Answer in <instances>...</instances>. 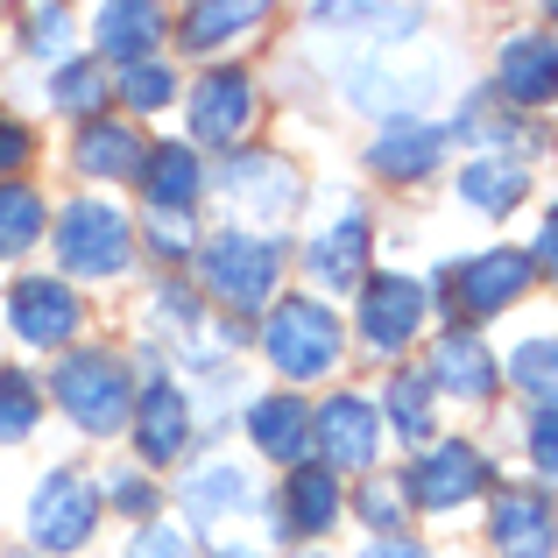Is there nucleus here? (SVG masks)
<instances>
[{"label":"nucleus","mask_w":558,"mask_h":558,"mask_svg":"<svg viewBox=\"0 0 558 558\" xmlns=\"http://www.w3.org/2000/svg\"><path fill=\"white\" fill-rule=\"evenodd\" d=\"M43 191H28L22 178H8L0 184V255H28L36 247V233H43Z\"/></svg>","instance_id":"nucleus-29"},{"label":"nucleus","mask_w":558,"mask_h":558,"mask_svg":"<svg viewBox=\"0 0 558 558\" xmlns=\"http://www.w3.org/2000/svg\"><path fill=\"white\" fill-rule=\"evenodd\" d=\"M312 22H326V28H368V36H381V43H403V36H417V28H424V8H318Z\"/></svg>","instance_id":"nucleus-31"},{"label":"nucleus","mask_w":558,"mask_h":558,"mask_svg":"<svg viewBox=\"0 0 558 558\" xmlns=\"http://www.w3.org/2000/svg\"><path fill=\"white\" fill-rule=\"evenodd\" d=\"M551 354H558L551 340H523V347H517V361H509L517 389H531V396H537V410L551 403Z\"/></svg>","instance_id":"nucleus-35"},{"label":"nucleus","mask_w":558,"mask_h":558,"mask_svg":"<svg viewBox=\"0 0 558 558\" xmlns=\"http://www.w3.org/2000/svg\"><path fill=\"white\" fill-rule=\"evenodd\" d=\"M488 545L502 558H551V502L537 488H502L488 509Z\"/></svg>","instance_id":"nucleus-16"},{"label":"nucleus","mask_w":558,"mask_h":558,"mask_svg":"<svg viewBox=\"0 0 558 558\" xmlns=\"http://www.w3.org/2000/svg\"><path fill=\"white\" fill-rule=\"evenodd\" d=\"M78 312L85 304L71 298L64 276H22V283L8 290V326L22 347H64L71 332H78Z\"/></svg>","instance_id":"nucleus-11"},{"label":"nucleus","mask_w":558,"mask_h":558,"mask_svg":"<svg viewBox=\"0 0 558 558\" xmlns=\"http://www.w3.org/2000/svg\"><path fill=\"white\" fill-rule=\"evenodd\" d=\"M107 495H113V502H121V509H128L135 523H142V517L156 509V488H149V481L135 474V466H128V474H113V481H107Z\"/></svg>","instance_id":"nucleus-40"},{"label":"nucleus","mask_w":558,"mask_h":558,"mask_svg":"<svg viewBox=\"0 0 558 558\" xmlns=\"http://www.w3.org/2000/svg\"><path fill=\"white\" fill-rule=\"evenodd\" d=\"M432 389H452L460 403H481V396H495V354L481 347V332H466V326H452V332H438V347H432Z\"/></svg>","instance_id":"nucleus-18"},{"label":"nucleus","mask_w":558,"mask_h":558,"mask_svg":"<svg viewBox=\"0 0 558 558\" xmlns=\"http://www.w3.org/2000/svg\"><path fill=\"white\" fill-rule=\"evenodd\" d=\"M361 255H368V213H361V205H347L340 227L318 233V241L304 247V262H312V276L326 290H354L361 283Z\"/></svg>","instance_id":"nucleus-22"},{"label":"nucleus","mask_w":558,"mask_h":558,"mask_svg":"<svg viewBox=\"0 0 558 558\" xmlns=\"http://www.w3.org/2000/svg\"><path fill=\"white\" fill-rule=\"evenodd\" d=\"M43 424V389L22 368H0V446H22Z\"/></svg>","instance_id":"nucleus-30"},{"label":"nucleus","mask_w":558,"mask_h":558,"mask_svg":"<svg viewBox=\"0 0 558 558\" xmlns=\"http://www.w3.org/2000/svg\"><path fill=\"white\" fill-rule=\"evenodd\" d=\"M340 523V481L326 466H304L283 488V531H332Z\"/></svg>","instance_id":"nucleus-25"},{"label":"nucleus","mask_w":558,"mask_h":558,"mask_svg":"<svg viewBox=\"0 0 558 558\" xmlns=\"http://www.w3.org/2000/svg\"><path fill=\"white\" fill-rule=\"evenodd\" d=\"M93 43L107 57H128V64H149V50L163 43V14L149 8V0H113V8H99L93 14Z\"/></svg>","instance_id":"nucleus-23"},{"label":"nucleus","mask_w":558,"mask_h":558,"mask_svg":"<svg viewBox=\"0 0 558 558\" xmlns=\"http://www.w3.org/2000/svg\"><path fill=\"white\" fill-rule=\"evenodd\" d=\"M481 488H488V460H481L466 438L432 446V452H424V460L403 474V502H417V509H460V502H474Z\"/></svg>","instance_id":"nucleus-10"},{"label":"nucleus","mask_w":558,"mask_h":558,"mask_svg":"<svg viewBox=\"0 0 558 558\" xmlns=\"http://www.w3.org/2000/svg\"><path fill=\"white\" fill-rule=\"evenodd\" d=\"M57 403H64V417L78 424L85 438H113L128 417H135V381H128V368L113 354H71V361H57Z\"/></svg>","instance_id":"nucleus-3"},{"label":"nucleus","mask_w":558,"mask_h":558,"mask_svg":"<svg viewBox=\"0 0 558 558\" xmlns=\"http://www.w3.org/2000/svg\"><path fill=\"white\" fill-rule=\"evenodd\" d=\"M255 22H262L255 0H205V8L184 14V43H191V50H219V43L247 36Z\"/></svg>","instance_id":"nucleus-28"},{"label":"nucleus","mask_w":558,"mask_h":558,"mask_svg":"<svg viewBox=\"0 0 558 558\" xmlns=\"http://www.w3.org/2000/svg\"><path fill=\"white\" fill-rule=\"evenodd\" d=\"M523 191H531V178H523V163H509V156H481L460 178V198L474 205V213H509Z\"/></svg>","instance_id":"nucleus-27"},{"label":"nucleus","mask_w":558,"mask_h":558,"mask_svg":"<svg viewBox=\"0 0 558 558\" xmlns=\"http://www.w3.org/2000/svg\"><path fill=\"white\" fill-rule=\"evenodd\" d=\"M432 396H438L432 381H424L417 368H403V375L389 381V396H381V410H375V417H389V432H396V438L424 446V438H432V424H438V417H432Z\"/></svg>","instance_id":"nucleus-26"},{"label":"nucleus","mask_w":558,"mask_h":558,"mask_svg":"<svg viewBox=\"0 0 558 558\" xmlns=\"http://www.w3.org/2000/svg\"><path fill=\"white\" fill-rule=\"evenodd\" d=\"M178 502L191 509V523H198L205 537H219V531H227V517H255V509H262V488H255V474H247V466L213 460V466H198V474H184Z\"/></svg>","instance_id":"nucleus-13"},{"label":"nucleus","mask_w":558,"mask_h":558,"mask_svg":"<svg viewBox=\"0 0 558 558\" xmlns=\"http://www.w3.org/2000/svg\"><path fill=\"white\" fill-rule=\"evenodd\" d=\"M438 156H446V128H438V121H389L368 142V170H375V178H389V184L432 178Z\"/></svg>","instance_id":"nucleus-15"},{"label":"nucleus","mask_w":558,"mask_h":558,"mask_svg":"<svg viewBox=\"0 0 558 558\" xmlns=\"http://www.w3.org/2000/svg\"><path fill=\"white\" fill-rule=\"evenodd\" d=\"M531 255L523 247H481L474 262L460 269V312H474V318H488V312H509V304L531 290Z\"/></svg>","instance_id":"nucleus-14"},{"label":"nucleus","mask_w":558,"mask_h":558,"mask_svg":"<svg viewBox=\"0 0 558 558\" xmlns=\"http://www.w3.org/2000/svg\"><path fill=\"white\" fill-rule=\"evenodd\" d=\"M198 276L227 312L255 318L262 304H276V283H283V241H269V233H213L198 247Z\"/></svg>","instance_id":"nucleus-1"},{"label":"nucleus","mask_w":558,"mask_h":558,"mask_svg":"<svg viewBox=\"0 0 558 558\" xmlns=\"http://www.w3.org/2000/svg\"><path fill=\"white\" fill-rule=\"evenodd\" d=\"M354 509H361V523H368V531H381V537H396V531H403V488H389L381 474L361 481Z\"/></svg>","instance_id":"nucleus-33"},{"label":"nucleus","mask_w":558,"mask_h":558,"mask_svg":"<svg viewBox=\"0 0 558 558\" xmlns=\"http://www.w3.org/2000/svg\"><path fill=\"white\" fill-rule=\"evenodd\" d=\"M361 558H432V551H424V545H410V537H375V545L361 551Z\"/></svg>","instance_id":"nucleus-42"},{"label":"nucleus","mask_w":558,"mask_h":558,"mask_svg":"<svg viewBox=\"0 0 558 558\" xmlns=\"http://www.w3.org/2000/svg\"><path fill=\"white\" fill-rule=\"evenodd\" d=\"M446 93L432 64H396V57H368V64H347V99L361 113H389V121H424V107Z\"/></svg>","instance_id":"nucleus-6"},{"label":"nucleus","mask_w":558,"mask_h":558,"mask_svg":"<svg viewBox=\"0 0 558 558\" xmlns=\"http://www.w3.org/2000/svg\"><path fill=\"white\" fill-rule=\"evenodd\" d=\"M298 558H326V551H298Z\"/></svg>","instance_id":"nucleus-44"},{"label":"nucleus","mask_w":558,"mask_h":558,"mask_svg":"<svg viewBox=\"0 0 558 558\" xmlns=\"http://www.w3.org/2000/svg\"><path fill=\"white\" fill-rule=\"evenodd\" d=\"M128 255H135V227L107 198H71L57 213V262H64V276L99 283V276H121Z\"/></svg>","instance_id":"nucleus-4"},{"label":"nucleus","mask_w":558,"mask_h":558,"mask_svg":"<svg viewBox=\"0 0 558 558\" xmlns=\"http://www.w3.org/2000/svg\"><path fill=\"white\" fill-rule=\"evenodd\" d=\"M247 438H255V452L298 466L312 452V403H298V396H255L247 403Z\"/></svg>","instance_id":"nucleus-20"},{"label":"nucleus","mask_w":558,"mask_h":558,"mask_svg":"<svg viewBox=\"0 0 558 558\" xmlns=\"http://www.w3.org/2000/svg\"><path fill=\"white\" fill-rule=\"evenodd\" d=\"M170 93H178V85H170V71H163V64H128V71H121V99H128L135 113L170 107Z\"/></svg>","instance_id":"nucleus-34"},{"label":"nucleus","mask_w":558,"mask_h":558,"mask_svg":"<svg viewBox=\"0 0 558 558\" xmlns=\"http://www.w3.org/2000/svg\"><path fill=\"white\" fill-rule=\"evenodd\" d=\"M551 36L545 28H523V36L502 43V57H495V85H502V99H517V107H545L551 99Z\"/></svg>","instance_id":"nucleus-19"},{"label":"nucleus","mask_w":558,"mask_h":558,"mask_svg":"<svg viewBox=\"0 0 558 558\" xmlns=\"http://www.w3.org/2000/svg\"><path fill=\"white\" fill-rule=\"evenodd\" d=\"M8 558H28V551H8Z\"/></svg>","instance_id":"nucleus-45"},{"label":"nucleus","mask_w":558,"mask_h":558,"mask_svg":"<svg viewBox=\"0 0 558 558\" xmlns=\"http://www.w3.org/2000/svg\"><path fill=\"white\" fill-rule=\"evenodd\" d=\"M219 191H227L241 213H255V219H283L304 184H298V170H290L276 149H233L227 170H219Z\"/></svg>","instance_id":"nucleus-12"},{"label":"nucleus","mask_w":558,"mask_h":558,"mask_svg":"<svg viewBox=\"0 0 558 558\" xmlns=\"http://www.w3.org/2000/svg\"><path fill=\"white\" fill-rule=\"evenodd\" d=\"M191 403L178 389H170V381H149V389H142V417H135V446H142V460L149 466H170L184 452V438H191Z\"/></svg>","instance_id":"nucleus-21"},{"label":"nucleus","mask_w":558,"mask_h":558,"mask_svg":"<svg viewBox=\"0 0 558 558\" xmlns=\"http://www.w3.org/2000/svg\"><path fill=\"white\" fill-rule=\"evenodd\" d=\"M142 233H149V247L163 262H184L191 247H198V227H191V213H149L142 219Z\"/></svg>","instance_id":"nucleus-36"},{"label":"nucleus","mask_w":558,"mask_h":558,"mask_svg":"<svg viewBox=\"0 0 558 558\" xmlns=\"http://www.w3.org/2000/svg\"><path fill=\"white\" fill-rule=\"evenodd\" d=\"M262 354H269L276 375L318 381V375L340 368L347 332H340V318H332V304H318V298H283V304L269 312V326H262Z\"/></svg>","instance_id":"nucleus-2"},{"label":"nucleus","mask_w":558,"mask_h":558,"mask_svg":"<svg viewBox=\"0 0 558 558\" xmlns=\"http://www.w3.org/2000/svg\"><path fill=\"white\" fill-rule=\"evenodd\" d=\"M531 460H537V474H551L558 466V432H551V403L531 417Z\"/></svg>","instance_id":"nucleus-41"},{"label":"nucleus","mask_w":558,"mask_h":558,"mask_svg":"<svg viewBox=\"0 0 558 558\" xmlns=\"http://www.w3.org/2000/svg\"><path fill=\"white\" fill-rule=\"evenodd\" d=\"M93 523H99L93 474H78V466H50V474L36 481V495H28V537H36V551H50V558L85 551Z\"/></svg>","instance_id":"nucleus-5"},{"label":"nucleus","mask_w":558,"mask_h":558,"mask_svg":"<svg viewBox=\"0 0 558 558\" xmlns=\"http://www.w3.org/2000/svg\"><path fill=\"white\" fill-rule=\"evenodd\" d=\"M78 170L85 178H135L142 170V135L128 121H85V135H78Z\"/></svg>","instance_id":"nucleus-24"},{"label":"nucleus","mask_w":558,"mask_h":558,"mask_svg":"<svg viewBox=\"0 0 558 558\" xmlns=\"http://www.w3.org/2000/svg\"><path fill=\"white\" fill-rule=\"evenodd\" d=\"M28 22H36V28H28V50H36V57H57L71 43V14L64 8H36Z\"/></svg>","instance_id":"nucleus-38"},{"label":"nucleus","mask_w":558,"mask_h":558,"mask_svg":"<svg viewBox=\"0 0 558 558\" xmlns=\"http://www.w3.org/2000/svg\"><path fill=\"white\" fill-rule=\"evenodd\" d=\"M255 128V78L241 64H219L191 85V135L213 149H241V135Z\"/></svg>","instance_id":"nucleus-8"},{"label":"nucleus","mask_w":558,"mask_h":558,"mask_svg":"<svg viewBox=\"0 0 558 558\" xmlns=\"http://www.w3.org/2000/svg\"><path fill=\"white\" fill-rule=\"evenodd\" d=\"M551 241H558V227H551V219H545V227H537V255H531V269H551Z\"/></svg>","instance_id":"nucleus-43"},{"label":"nucleus","mask_w":558,"mask_h":558,"mask_svg":"<svg viewBox=\"0 0 558 558\" xmlns=\"http://www.w3.org/2000/svg\"><path fill=\"white\" fill-rule=\"evenodd\" d=\"M107 93H113V85H107V71H99V64H64L50 78V99L64 113H99V107H107Z\"/></svg>","instance_id":"nucleus-32"},{"label":"nucleus","mask_w":558,"mask_h":558,"mask_svg":"<svg viewBox=\"0 0 558 558\" xmlns=\"http://www.w3.org/2000/svg\"><path fill=\"white\" fill-rule=\"evenodd\" d=\"M424 304H432V290L417 276H368L361 283V340L375 354H403L424 326Z\"/></svg>","instance_id":"nucleus-9"},{"label":"nucleus","mask_w":558,"mask_h":558,"mask_svg":"<svg viewBox=\"0 0 558 558\" xmlns=\"http://www.w3.org/2000/svg\"><path fill=\"white\" fill-rule=\"evenodd\" d=\"M312 446L326 466H340V474H368L375 452H381V417L368 396H326V403L312 410Z\"/></svg>","instance_id":"nucleus-7"},{"label":"nucleus","mask_w":558,"mask_h":558,"mask_svg":"<svg viewBox=\"0 0 558 558\" xmlns=\"http://www.w3.org/2000/svg\"><path fill=\"white\" fill-rule=\"evenodd\" d=\"M28 156H36V135H28L22 121H8V113H0V184H8Z\"/></svg>","instance_id":"nucleus-39"},{"label":"nucleus","mask_w":558,"mask_h":558,"mask_svg":"<svg viewBox=\"0 0 558 558\" xmlns=\"http://www.w3.org/2000/svg\"><path fill=\"white\" fill-rule=\"evenodd\" d=\"M142 198H149V213H191L205 191V163L191 142H156V149H142Z\"/></svg>","instance_id":"nucleus-17"},{"label":"nucleus","mask_w":558,"mask_h":558,"mask_svg":"<svg viewBox=\"0 0 558 558\" xmlns=\"http://www.w3.org/2000/svg\"><path fill=\"white\" fill-rule=\"evenodd\" d=\"M128 558H191V537L170 531V523H142V531L128 537Z\"/></svg>","instance_id":"nucleus-37"}]
</instances>
